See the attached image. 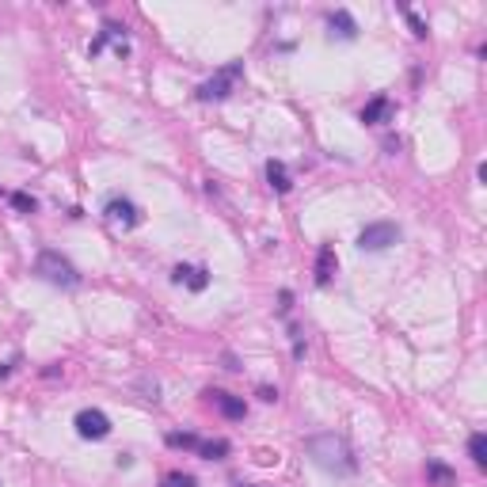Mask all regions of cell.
I'll return each mask as SVG.
<instances>
[{"label":"cell","instance_id":"6da1fadb","mask_svg":"<svg viewBox=\"0 0 487 487\" xmlns=\"http://www.w3.org/2000/svg\"><path fill=\"white\" fill-rule=\"evenodd\" d=\"M305 453L313 457L316 468H324L331 476H354L358 472V461H354L350 446L339 434H313L305 441Z\"/></svg>","mask_w":487,"mask_h":487},{"label":"cell","instance_id":"7a4b0ae2","mask_svg":"<svg viewBox=\"0 0 487 487\" xmlns=\"http://www.w3.org/2000/svg\"><path fill=\"white\" fill-rule=\"evenodd\" d=\"M35 274H38V278H46L50 286H65V290L80 286V274H76V267L61 256V251H42L38 263H35Z\"/></svg>","mask_w":487,"mask_h":487},{"label":"cell","instance_id":"3957f363","mask_svg":"<svg viewBox=\"0 0 487 487\" xmlns=\"http://www.w3.org/2000/svg\"><path fill=\"white\" fill-rule=\"evenodd\" d=\"M244 76V61H229L225 69H221L217 76H209V80L198 88V99L202 103H214V99H225L232 88H236V80Z\"/></svg>","mask_w":487,"mask_h":487},{"label":"cell","instance_id":"277c9868","mask_svg":"<svg viewBox=\"0 0 487 487\" xmlns=\"http://www.w3.org/2000/svg\"><path fill=\"white\" fill-rule=\"evenodd\" d=\"M396 240H400V229H396L392 221H373V225H365L358 232V248L362 251H384V248H392Z\"/></svg>","mask_w":487,"mask_h":487},{"label":"cell","instance_id":"5b68a950","mask_svg":"<svg viewBox=\"0 0 487 487\" xmlns=\"http://www.w3.org/2000/svg\"><path fill=\"white\" fill-rule=\"evenodd\" d=\"M76 434L88 438V441H99L110 434V419L103 412H95V407H84L80 415H76Z\"/></svg>","mask_w":487,"mask_h":487},{"label":"cell","instance_id":"8992f818","mask_svg":"<svg viewBox=\"0 0 487 487\" xmlns=\"http://www.w3.org/2000/svg\"><path fill=\"white\" fill-rule=\"evenodd\" d=\"M206 396L217 404V412L225 415V419H244V415H248V404H244L240 396H229V392H217V389L206 392Z\"/></svg>","mask_w":487,"mask_h":487},{"label":"cell","instance_id":"52a82bcc","mask_svg":"<svg viewBox=\"0 0 487 487\" xmlns=\"http://www.w3.org/2000/svg\"><path fill=\"white\" fill-rule=\"evenodd\" d=\"M107 217H110V221H122V225H130V229H134L137 221H141L137 206L126 202V198H110V202H107Z\"/></svg>","mask_w":487,"mask_h":487},{"label":"cell","instance_id":"ba28073f","mask_svg":"<svg viewBox=\"0 0 487 487\" xmlns=\"http://www.w3.org/2000/svg\"><path fill=\"white\" fill-rule=\"evenodd\" d=\"M389 118H392V99L389 95H377V99H370V103L362 107V122H370V126L389 122Z\"/></svg>","mask_w":487,"mask_h":487},{"label":"cell","instance_id":"9c48e42d","mask_svg":"<svg viewBox=\"0 0 487 487\" xmlns=\"http://www.w3.org/2000/svg\"><path fill=\"white\" fill-rule=\"evenodd\" d=\"M335 267H339L335 248H331V244H324V248H320V256H316V286H328L331 274H335Z\"/></svg>","mask_w":487,"mask_h":487},{"label":"cell","instance_id":"30bf717a","mask_svg":"<svg viewBox=\"0 0 487 487\" xmlns=\"http://www.w3.org/2000/svg\"><path fill=\"white\" fill-rule=\"evenodd\" d=\"M267 179H271V187H274V191H278V194H290V172H286V164L282 160H271L267 164Z\"/></svg>","mask_w":487,"mask_h":487},{"label":"cell","instance_id":"8fae6325","mask_svg":"<svg viewBox=\"0 0 487 487\" xmlns=\"http://www.w3.org/2000/svg\"><path fill=\"white\" fill-rule=\"evenodd\" d=\"M426 480L438 483V487H453V483H457V472L446 468L441 461H426Z\"/></svg>","mask_w":487,"mask_h":487},{"label":"cell","instance_id":"7c38bea8","mask_svg":"<svg viewBox=\"0 0 487 487\" xmlns=\"http://www.w3.org/2000/svg\"><path fill=\"white\" fill-rule=\"evenodd\" d=\"M331 31H335L339 38H354V35H358V27H354L350 12H342V8H339V12H331Z\"/></svg>","mask_w":487,"mask_h":487},{"label":"cell","instance_id":"4fadbf2b","mask_svg":"<svg viewBox=\"0 0 487 487\" xmlns=\"http://www.w3.org/2000/svg\"><path fill=\"white\" fill-rule=\"evenodd\" d=\"M468 457L480 464V468L487 464V434H472V438H468Z\"/></svg>","mask_w":487,"mask_h":487},{"label":"cell","instance_id":"5bb4252c","mask_svg":"<svg viewBox=\"0 0 487 487\" xmlns=\"http://www.w3.org/2000/svg\"><path fill=\"white\" fill-rule=\"evenodd\" d=\"M183 282L191 286L194 293H202L206 286H209V271H206V267H191V271H187V278H183Z\"/></svg>","mask_w":487,"mask_h":487},{"label":"cell","instance_id":"9a60e30c","mask_svg":"<svg viewBox=\"0 0 487 487\" xmlns=\"http://www.w3.org/2000/svg\"><path fill=\"white\" fill-rule=\"evenodd\" d=\"M198 453H202L206 461H221L229 453V441H202V446H198Z\"/></svg>","mask_w":487,"mask_h":487},{"label":"cell","instance_id":"2e32d148","mask_svg":"<svg viewBox=\"0 0 487 487\" xmlns=\"http://www.w3.org/2000/svg\"><path fill=\"white\" fill-rule=\"evenodd\" d=\"M160 487H194V476L191 472H168L160 480Z\"/></svg>","mask_w":487,"mask_h":487},{"label":"cell","instance_id":"e0dca14e","mask_svg":"<svg viewBox=\"0 0 487 487\" xmlns=\"http://www.w3.org/2000/svg\"><path fill=\"white\" fill-rule=\"evenodd\" d=\"M12 206L19 209V214H35V206H38V202H35V198H31L27 191H16V194H12Z\"/></svg>","mask_w":487,"mask_h":487},{"label":"cell","instance_id":"ac0fdd59","mask_svg":"<svg viewBox=\"0 0 487 487\" xmlns=\"http://www.w3.org/2000/svg\"><path fill=\"white\" fill-rule=\"evenodd\" d=\"M168 446H175V449H198L202 441H198L194 434H168Z\"/></svg>","mask_w":487,"mask_h":487},{"label":"cell","instance_id":"d6986e66","mask_svg":"<svg viewBox=\"0 0 487 487\" xmlns=\"http://www.w3.org/2000/svg\"><path fill=\"white\" fill-rule=\"evenodd\" d=\"M404 19H407V23H412L415 38H426V23H423V19H419V16L412 12V8H404Z\"/></svg>","mask_w":487,"mask_h":487},{"label":"cell","instance_id":"ffe728a7","mask_svg":"<svg viewBox=\"0 0 487 487\" xmlns=\"http://www.w3.org/2000/svg\"><path fill=\"white\" fill-rule=\"evenodd\" d=\"M259 400H267V404H274V400H278V389H267V384H263V389H259Z\"/></svg>","mask_w":487,"mask_h":487},{"label":"cell","instance_id":"44dd1931","mask_svg":"<svg viewBox=\"0 0 487 487\" xmlns=\"http://www.w3.org/2000/svg\"><path fill=\"white\" fill-rule=\"evenodd\" d=\"M278 308H282V313H290V308H293V293L290 290H282V305Z\"/></svg>","mask_w":487,"mask_h":487},{"label":"cell","instance_id":"7402d4cb","mask_svg":"<svg viewBox=\"0 0 487 487\" xmlns=\"http://www.w3.org/2000/svg\"><path fill=\"white\" fill-rule=\"evenodd\" d=\"M8 373H12V362H4V365H0V377H8Z\"/></svg>","mask_w":487,"mask_h":487}]
</instances>
